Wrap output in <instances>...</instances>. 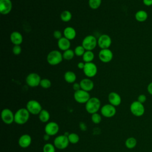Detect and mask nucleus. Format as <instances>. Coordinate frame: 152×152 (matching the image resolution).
Segmentation results:
<instances>
[{"instance_id":"58836bf2","label":"nucleus","mask_w":152,"mask_h":152,"mask_svg":"<svg viewBox=\"0 0 152 152\" xmlns=\"http://www.w3.org/2000/svg\"><path fill=\"white\" fill-rule=\"evenodd\" d=\"M72 87H73V89L75 91H78L79 90L81 89V86H80V83H74L73 84V86H72Z\"/></svg>"},{"instance_id":"423d86ee","label":"nucleus","mask_w":152,"mask_h":152,"mask_svg":"<svg viewBox=\"0 0 152 152\" xmlns=\"http://www.w3.org/2000/svg\"><path fill=\"white\" fill-rule=\"evenodd\" d=\"M26 109L30 114L37 115L43 109L40 103L36 100H30L26 104Z\"/></svg>"},{"instance_id":"f3484780","label":"nucleus","mask_w":152,"mask_h":152,"mask_svg":"<svg viewBox=\"0 0 152 152\" xmlns=\"http://www.w3.org/2000/svg\"><path fill=\"white\" fill-rule=\"evenodd\" d=\"M108 100L109 103L114 106H118L120 105L122 102L121 97L120 95L114 91L110 92L108 95Z\"/></svg>"},{"instance_id":"c03bdc74","label":"nucleus","mask_w":152,"mask_h":152,"mask_svg":"<svg viewBox=\"0 0 152 152\" xmlns=\"http://www.w3.org/2000/svg\"><path fill=\"white\" fill-rule=\"evenodd\" d=\"M50 137V136L48 134H45L44 135V136H43V139H44V140H45V141H48V140H49Z\"/></svg>"},{"instance_id":"cd10ccee","label":"nucleus","mask_w":152,"mask_h":152,"mask_svg":"<svg viewBox=\"0 0 152 152\" xmlns=\"http://www.w3.org/2000/svg\"><path fill=\"white\" fill-rule=\"evenodd\" d=\"M61 20L64 22H68L72 18V14L68 10H65L62 11L60 15Z\"/></svg>"},{"instance_id":"4be33fe9","label":"nucleus","mask_w":152,"mask_h":152,"mask_svg":"<svg viewBox=\"0 0 152 152\" xmlns=\"http://www.w3.org/2000/svg\"><path fill=\"white\" fill-rule=\"evenodd\" d=\"M63 34L64 36V37H66V39H68L69 40H71L75 38L77 33H76L75 30L73 27H66L64 28Z\"/></svg>"},{"instance_id":"2eb2a0df","label":"nucleus","mask_w":152,"mask_h":152,"mask_svg":"<svg viewBox=\"0 0 152 152\" xmlns=\"http://www.w3.org/2000/svg\"><path fill=\"white\" fill-rule=\"evenodd\" d=\"M59 129L58 124L55 122H49L45 126V134L50 136H53L57 134Z\"/></svg>"},{"instance_id":"7c9ffc66","label":"nucleus","mask_w":152,"mask_h":152,"mask_svg":"<svg viewBox=\"0 0 152 152\" xmlns=\"http://www.w3.org/2000/svg\"><path fill=\"white\" fill-rule=\"evenodd\" d=\"M102 4V0H88V5L93 10L98 9Z\"/></svg>"},{"instance_id":"a878e982","label":"nucleus","mask_w":152,"mask_h":152,"mask_svg":"<svg viewBox=\"0 0 152 152\" xmlns=\"http://www.w3.org/2000/svg\"><path fill=\"white\" fill-rule=\"evenodd\" d=\"M39 118L42 122H47L50 119V114L48 110L42 109L39 114Z\"/></svg>"},{"instance_id":"39448f33","label":"nucleus","mask_w":152,"mask_h":152,"mask_svg":"<svg viewBox=\"0 0 152 152\" xmlns=\"http://www.w3.org/2000/svg\"><path fill=\"white\" fill-rule=\"evenodd\" d=\"M86 50H93L97 45V40L93 35H88L86 36L81 45Z\"/></svg>"},{"instance_id":"bb28decb","label":"nucleus","mask_w":152,"mask_h":152,"mask_svg":"<svg viewBox=\"0 0 152 152\" xmlns=\"http://www.w3.org/2000/svg\"><path fill=\"white\" fill-rule=\"evenodd\" d=\"M137 140L132 137L128 138L125 142V146L128 149H132L135 148L137 145Z\"/></svg>"},{"instance_id":"7ed1b4c3","label":"nucleus","mask_w":152,"mask_h":152,"mask_svg":"<svg viewBox=\"0 0 152 152\" xmlns=\"http://www.w3.org/2000/svg\"><path fill=\"white\" fill-rule=\"evenodd\" d=\"M64 59L62 54L58 50L50 51L47 56V62L50 65H57Z\"/></svg>"},{"instance_id":"6e6552de","label":"nucleus","mask_w":152,"mask_h":152,"mask_svg":"<svg viewBox=\"0 0 152 152\" xmlns=\"http://www.w3.org/2000/svg\"><path fill=\"white\" fill-rule=\"evenodd\" d=\"M74 98L78 103H86L90 99V95L88 91L80 89L74 92Z\"/></svg>"},{"instance_id":"4468645a","label":"nucleus","mask_w":152,"mask_h":152,"mask_svg":"<svg viewBox=\"0 0 152 152\" xmlns=\"http://www.w3.org/2000/svg\"><path fill=\"white\" fill-rule=\"evenodd\" d=\"M99 59L104 63H108L110 62L113 57V52L109 49H101L99 52Z\"/></svg>"},{"instance_id":"ea45409f","label":"nucleus","mask_w":152,"mask_h":152,"mask_svg":"<svg viewBox=\"0 0 152 152\" xmlns=\"http://www.w3.org/2000/svg\"><path fill=\"white\" fill-rule=\"evenodd\" d=\"M142 3L145 6L150 7L152 5V0H142Z\"/></svg>"},{"instance_id":"5701e85b","label":"nucleus","mask_w":152,"mask_h":152,"mask_svg":"<svg viewBox=\"0 0 152 152\" xmlns=\"http://www.w3.org/2000/svg\"><path fill=\"white\" fill-rule=\"evenodd\" d=\"M135 20L140 23L145 21L148 18V13L144 10H138L135 14Z\"/></svg>"},{"instance_id":"6ab92c4d","label":"nucleus","mask_w":152,"mask_h":152,"mask_svg":"<svg viewBox=\"0 0 152 152\" xmlns=\"http://www.w3.org/2000/svg\"><path fill=\"white\" fill-rule=\"evenodd\" d=\"M31 143V137L28 134H23L18 139V145L23 148H27Z\"/></svg>"},{"instance_id":"20e7f679","label":"nucleus","mask_w":152,"mask_h":152,"mask_svg":"<svg viewBox=\"0 0 152 152\" xmlns=\"http://www.w3.org/2000/svg\"><path fill=\"white\" fill-rule=\"evenodd\" d=\"M130 111L131 113L137 117L142 116L145 113V107L142 103L138 101H134L130 105Z\"/></svg>"},{"instance_id":"37998d69","label":"nucleus","mask_w":152,"mask_h":152,"mask_svg":"<svg viewBox=\"0 0 152 152\" xmlns=\"http://www.w3.org/2000/svg\"><path fill=\"white\" fill-rule=\"evenodd\" d=\"M80 129H81L82 130H84H84H86V128H87L86 125L84 123H83V122H81V123H80Z\"/></svg>"},{"instance_id":"4c0bfd02","label":"nucleus","mask_w":152,"mask_h":152,"mask_svg":"<svg viewBox=\"0 0 152 152\" xmlns=\"http://www.w3.org/2000/svg\"><path fill=\"white\" fill-rule=\"evenodd\" d=\"M53 37L56 39H60L62 37V33L60 30H55L53 31Z\"/></svg>"},{"instance_id":"f257e3e1","label":"nucleus","mask_w":152,"mask_h":152,"mask_svg":"<svg viewBox=\"0 0 152 152\" xmlns=\"http://www.w3.org/2000/svg\"><path fill=\"white\" fill-rule=\"evenodd\" d=\"M30 114L26 108H20L14 114V122L17 124L23 125L28 121Z\"/></svg>"},{"instance_id":"f03ea898","label":"nucleus","mask_w":152,"mask_h":152,"mask_svg":"<svg viewBox=\"0 0 152 152\" xmlns=\"http://www.w3.org/2000/svg\"><path fill=\"white\" fill-rule=\"evenodd\" d=\"M101 102L99 99L96 97H90V99L86 103L85 108L86 111L90 114L97 113L100 108Z\"/></svg>"},{"instance_id":"dca6fc26","label":"nucleus","mask_w":152,"mask_h":152,"mask_svg":"<svg viewBox=\"0 0 152 152\" xmlns=\"http://www.w3.org/2000/svg\"><path fill=\"white\" fill-rule=\"evenodd\" d=\"M12 8L11 0H0V12L1 14L7 15L9 14Z\"/></svg>"},{"instance_id":"2f4dec72","label":"nucleus","mask_w":152,"mask_h":152,"mask_svg":"<svg viewBox=\"0 0 152 152\" xmlns=\"http://www.w3.org/2000/svg\"><path fill=\"white\" fill-rule=\"evenodd\" d=\"M74 50L75 55L77 56H83L84 53L86 52V49L82 45H78L77 47H75Z\"/></svg>"},{"instance_id":"72a5a7b5","label":"nucleus","mask_w":152,"mask_h":152,"mask_svg":"<svg viewBox=\"0 0 152 152\" xmlns=\"http://www.w3.org/2000/svg\"><path fill=\"white\" fill-rule=\"evenodd\" d=\"M52 85V83L50 81V80L48 79V78H43L40 81V86L45 89L49 88L51 87Z\"/></svg>"},{"instance_id":"aec40b11","label":"nucleus","mask_w":152,"mask_h":152,"mask_svg":"<svg viewBox=\"0 0 152 152\" xmlns=\"http://www.w3.org/2000/svg\"><path fill=\"white\" fill-rule=\"evenodd\" d=\"M10 40L14 45H20L23 42V37L20 32L14 31L10 35Z\"/></svg>"},{"instance_id":"393cba45","label":"nucleus","mask_w":152,"mask_h":152,"mask_svg":"<svg viewBox=\"0 0 152 152\" xmlns=\"http://www.w3.org/2000/svg\"><path fill=\"white\" fill-rule=\"evenodd\" d=\"M82 57L83 60L85 63L92 62L94 58V54L92 50H86Z\"/></svg>"},{"instance_id":"c756f323","label":"nucleus","mask_w":152,"mask_h":152,"mask_svg":"<svg viewBox=\"0 0 152 152\" xmlns=\"http://www.w3.org/2000/svg\"><path fill=\"white\" fill-rule=\"evenodd\" d=\"M68 138L69 143H71L73 144H77L80 141V137H79L78 135L75 133H74V132L69 134L68 135Z\"/></svg>"},{"instance_id":"a19ab883","label":"nucleus","mask_w":152,"mask_h":152,"mask_svg":"<svg viewBox=\"0 0 152 152\" xmlns=\"http://www.w3.org/2000/svg\"><path fill=\"white\" fill-rule=\"evenodd\" d=\"M147 89L148 93L150 95L152 96V81H151V83H150L148 84Z\"/></svg>"},{"instance_id":"1a4fd4ad","label":"nucleus","mask_w":152,"mask_h":152,"mask_svg":"<svg viewBox=\"0 0 152 152\" xmlns=\"http://www.w3.org/2000/svg\"><path fill=\"white\" fill-rule=\"evenodd\" d=\"M41 78L40 75L36 72L30 73L26 78L27 84L31 87H36L40 85Z\"/></svg>"},{"instance_id":"c9c22d12","label":"nucleus","mask_w":152,"mask_h":152,"mask_svg":"<svg viewBox=\"0 0 152 152\" xmlns=\"http://www.w3.org/2000/svg\"><path fill=\"white\" fill-rule=\"evenodd\" d=\"M21 50L22 49L20 45H14V46L12 47V53L15 55H20L21 52Z\"/></svg>"},{"instance_id":"f8f14e48","label":"nucleus","mask_w":152,"mask_h":152,"mask_svg":"<svg viewBox=\"0 0 152 152\" xmlns=\"http://www.w3.org/2000/svg\"><path fill=\"white\" fill-rule=\"evenodd\" d=\"M101 114L106 118H112L114 116L116 113L115 106L109 104H106L100 109Z\"/></svg>"},{"instance_id":"473e14b6","label":"nucleus","mask_w":152,"mask_h":152,"mask_svg":"<svg viewBox=\"0 0 152 152\" xmlns=\"http://www.w3.org/2000/svg\"><path fill=\"white\" fill-rule=\"evenodd\" d=\"M55 147L51 143H46L43 147V152H55Z\"/></svg>"},{"instance_id":"ddd939ff","label":"nucleus","mask_w":152,"mask_h":152,"mask_svg":"<svg viewBox=\"0 0 152 152\" xmlns=\"http://www.w3.org/2000/svg\"><path fill=\"white\" fill-rule=\"evenodd\" d=\"M1 115L2 121L5 124L10 125L14 122V114L8 108L4 109L1 112Z\"/></svg>"},{"instance_id":"0eeeda50","label":"nucleus","mask_w":152,"mask_h":152,"mask_svg":"<svg viewBox=\"0 0 152 152\" xmlns=\"http://www.w3.org/2000/svg\"><path fill=\"white\" fill-rule=\"evenodd\" d=\"M69 144L68 135H60L57 136L53 141V145L55 147L59 150H64L66 148Z\"/></svg>"},{"instance_id":"a211bd4d","label":"nucleus","mask_w":152,"mask_h":152,"mask_svg":"<svg viewBox=\"0 0 152 152\" xmlns=\"http://www.w3.org/2000/svg\"><path fill=\"white\" fill-rule=\"evenodd\" d=\"M80 86L81 89L85 90L86 91H90L92 90L94 88V83L93 81L90 78H83L82 79L80 82Z\"/></svg>"},{"instance_id":"9b49d317","label":"nucleus","mask_w":152,"mask_h":152,"mask_svg":"<svg viewBox=\"0 0 152 152\" xmlns=\"http://www.w3.org/2000/svg\"><path fill=\"white\" fill-rule=\"evenodd\" d=\"M111 44L112 39L108 34H102L97 39V45L101 49H109L111 46Z\"/></svg>"},{"instance_id":"412c9836","label":"nucleus","mask_w":152,"mask_h":152,"mask_svg":"<svg viewBox=\"0 0 152 152\" xmlns=\"http://www.w3.org/2000/svg\"><path fill=\"white\" fill-rule=\"evenodd\" d=\"M71 46L70 40L65 37H62L58 40V46L59 49L62 51L66 50L69 49Z\"/></svg>"},{"instance_id":"e433bc0d","label":"nucleus","mask_w":152,"mask_h":152,"mask_svg":"<svg viewBox=\"0 0 152 152\" xmlns=\"http://www.w3.org/2000/svg\"><path fill=\"white\" fill-rule=\"evenodd\" d=\"M147 100V97L145 94H140L138 97H137V101H138L139 102L141 103H144L146 102Z\"/></svg>"},{"instance_id":"f704fd0d","label":"nucleus","mask_w":152,"mask_h":152,"mask_svg":"<svg viewBox=\"0 0 152 152\" xmlns=\"http://www.w3.org/2000/svg\"><path fill=\"white\" fill-rule=\"evenodd\" d=\"M91 119V121L95 124H99L102 121L101 115L98 113H95L92 114Z\"/></svg>"},{"instance_id":"9d476101","label":"nucleus","mask_w":152,"mask_h":152,"mask_svg":"<svg viewBox=\"0 0 152 152\" xmlns=\"http://www.w3.org/2000/svg\"><path fill=\"white\" fill-rule=\"evenodd\" d=\"M83 70L84 75L88 78H92L97 73V67L93 62L85 63V66Z\"/></svg>"},{"instance_id":"79ce46f5","label":"nucleus","mask_w":152,"mask_h":152,"mask_svg":"<svg viewBox=\"0 0 152 152\" xmlns=\"http://www.w3.org/2000/svg\"><path fill=\"white\" fill-rule=\"evenodd\" d=\"M85 66V62H80L78 63L77 64V67L80 69H83Z\"/></svg>"},{"instance_id":"b1692460","label":"nucleus","mask_w":152,"mask_h":152,"mask_svg":"<svg viewBox=\"0 0 152 152\" xmlns=\"http://www.w3.org/2000/svg\"><path fill=\"white\" fill-rule=\"evenodd\" d=\"M64 77L65 81L68 83H74L77 78L76 74L71 71L65 72Z\"/></svg>"},{"instance_id":"c85d7f7f","label":"nucleus","mask_w":152,"mask_h":152,"mask_svg":"<svg viewBox=\"0 0 152 152\" xmlns=\"http://www.w3.org/2000/svg\"><path fill=\"white\" fill-rule=\"evenodd\" d=\"M74 55H75V53H74V50H73L71 49H69L66 50L64 51V53H62L64 59H65V60H67V61H69V60L72 59Z\"/></svg>"}]
</instances>
